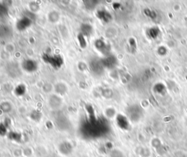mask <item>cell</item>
<instances>
[{
	"mask_svg": "<svg viewBox=\"0 0 187 157\" xmlns=\"http://www.w3.org/2000/svg\"><path fill=\"white\" fill-rule=\"evenodd\" d=\"M31 24V20L27 19V18H24L21 20H20L19 23L17 24L18 29L19 30H24L26 28H27L29 26H30Z\"/></svg>",
	"mask_w": 187,
	"mask_h": 157,
	"instance_id": "6",
	"label": "cell"
},
{
	"mask_svg": "<svg viewBox=\"0 0 187 157\" xmlns=\"http://www.w3.org/2000/svg\"><path fill=\"white\" fill-rule=\"evenodd\" d=\"M82 30H83V34L90 35L91 32H92V26L87 25V24H84V25L82 26Z\"/></svg>",
	"mask_w": 187,
	"mask_h": 157,
	"instance_id": "13",
	"label": "cell"
},
{
	"mask_svg": "<svg viewBox=\"0 0 187 157\" xmlns=\"http://www.w3.org/2000/svg\"><path fill=\"white\" fill-rule=\"evenodd\" d=\"M23 67L24 69L26 70V71L33 72V71H35V70H37V65L36 62H35L34 60H32V59H28V60L24 62Z\"/></svg>",
	"mask_w": 187,
	"mask_h": 157,
	"instance_id": "2",
	"label": "cell"
},
{
	"mask_svg": "<svg viewBox=\"0 0 187 157\" xmlns=\"http://www.w3.org/2000/svg\"><path fill=\"white\" fill-rule=\"evenodd\" d=\"M48 62L54 67L57 68L61 66L62 64V59L59 56H49Z\"/></svg>",
	"mask_w": 187,
	"mask_h": 157,
	"instance_id": "5",
	"label": "cell"
},
{
	"mask_svg": "<svg viewBox=\"0 0 187 157\" xmlns=\"http://www.w3.org/2000/svg\"><path fill=\"white\" fill-rule=\"evenodd\" d=\"M147 34H148V37H150V38L156 39L158 36H159V28L157 27V26H153V27H151L148 30V32H147Z\"/></svg>",
	"mask_w": 187,
	"mask_h": 157,
	"instance_id": "7",
	"label": "cell"
},
{
	"mask_svg": "<svg viewBox=\"0 0 187 157\" xmlns=\"http://www.w3.org/2000/svg\"><path fill=\"white\" fill-rule=\"evenodd\" d=\"M145 13H146V15H147V16L150 17L151 19H154V18L157 17V14H156V13L154 12V11L149 10V9H146V10H145Z\"/></svg>",
	"mask_w": 187,
	"mask_h": 157,
	"instance_id": "14",
	"label": "cell"
},
{
	"mask_svg": "<svg viewBox=\"0 0 187 157\" xmlns=\"http://www.w3.org/2000/svg\"><path fill=\"white\" fill-rule=\"evenodd\" d=\"M127 114L131 120L132 121L139 120L142 115L141 107L137 104H134L131 106V107L128 108Z\"/></svg>",
	"mask_w": 187,
	"mask_h": 157,
	"instance_id": "1",
	"label": "cell"
},
{
	"mask_svg": "<svg viewBox=\"0 0 187 157\" xmlns=\"http://www.w3.org/2000/svg\"><path fill=\"white\" fill-rule=\"evenodd\" d=\"M95 45H96V47H97L98 49H99L100 52H103V53H106L108 52V45H107V44L104 43V41H96L95 43Z\"/></svg>",
	"mask_w": 187,
	"mask_h": 157,
	"instance_id": "8",
	"label": "cell"
},
{
	"mask_svg": "<svg viewBox=\"0 0 187 157\" xmlns=\"http://www.w3.org/2000/svg\"><path fill=\"white\" fill-rule=\"evenodd\" d=\"M98 16L104 22H109L111 19L110 14L107 12V11H99V12L98 13Z\"/></svg>",
	"mask_w": 187,
	"mask_h": 157,
	"instance_id": "10",
	"label": "cell"
},
{
	"mask_svg": "<svg viewBox=\"0 0 187 157\" xmlns=\"http://www.w3.org/2000/svg\"><path fill=\"white\" fill-rule=\"evenodd\" d=\"M116 63H117L116 59H115L113 56H108L103 61H102L103 66L107 68H110L115 67V65H116Z\"/></svg>",
	"mask_w": 187,
	"mask_h": 157,
	"instance_id": "3",
	"label": "cell"
},
{
	"mask_svg": "<svg viewBox=\"0 0 187 157\" xmlns=\"http://www.w3.org/2000/svg\"><path fill=\"white\" fill-rule=\"evenodd\" d=\"M153 90L156 93L158 94H164L165 93V86L162 83H158L154 86V88H153Z\"/></svg>",
	"mask_w": 187,
	"mask_h": 157,
	"instance_id": "11",
	"label": "cell"
},
{
	"mask_svg": "<svg viewBox=\"0 0 187 157\" xmlns=\"http://www.w3.org/2000/svg\"><path fill=\"white\" fill-rule=\"evenodd\" d=\"M117 121L119 125L120 126H121V128H126L128 126L127 119H126L124 116L121 115H119L118 116Z\"/></svg>",
	"mask_w": 187,
	"mask_h": 157,
	"instance_id": "12",
	"label": "cell"
},
{
	"mask_svg": "<svg viewBox=\"0 0 187 157\" xmlns=\"http://www.w3.org/2000/svg\"><path fill=\"white\" fill-rule=\"evenodd\" d=\"M157 52H158V54L160 55V56H163V55L166 54L167 49L165 47H164V46H161V47H159L157 49Z\"/></svg>",
	"mask_w": 187,
	"mask_h": 157,
	"instance_id": "15",
	"label": "cell"
},
{
	"mask_svg": "<svg viewBox=\"0 0 187 157\" xmlns=\"http://www.w3.org/2000/svg\"><path fill=\"white\" fill-rule=\"evenodd\" d=\"M23 87H24V85H19V87L16 88V92L15 93H16L18 95H19V96L23 95L24 93V92H25V89H24V90L21 89V88H23Z\"/></svg>",
	"mask_w": 187,
	"mask_h": 157,
	"instance_id": "16",
	"label": "cell"
},
{
	"mask_svg": "<svg viewBox=\"0 0 187 157\" xmlns=\"http://www.w3.org/2000/svg\"><path fill=\"white\" fill-rule=\"evenodd\" d=\"M10 34V30L7 26H0V37L5 38L8 37Z\"/></svg>",
	"mask_w": 187,
	"mask_h": 157,
	"instance_id": "9",
	"label": "cell"
},
{
	"mask_svg": "<svg viewBox=\"0 0 187 157\" xmlns=\"http://www.w3.org/2000/svg\"><path fill=\"white\" fill-rule=\"evenodd\" d=\"M91 68L94 72L96 74H99L102 72V68H103V64L102 62H99L98 60L92 61L91 63Z\"/></svg>",
	"mask_w": 187,
	"mask_h": 157,
	"instance_id": "4",
	"label": "cell"
}]
</instances>
